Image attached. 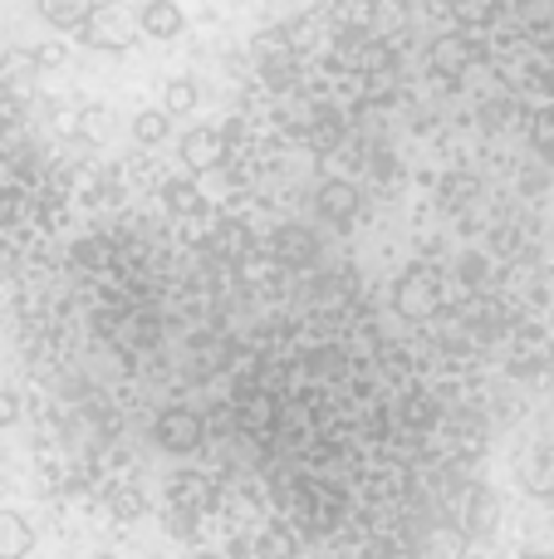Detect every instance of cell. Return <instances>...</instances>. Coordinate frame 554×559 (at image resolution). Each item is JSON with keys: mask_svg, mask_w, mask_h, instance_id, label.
Listing matches in <instances>:
<instances>
[{"mask_svg": "<svg viewBox=\"0 0 554 559\" xmlns=\"http://www.w3.org/2000/svg\"><path fill=\"white\" fill-rule=\"evenodd\" d=\"M226 147H231V138L221 128H192V133H182V163L192 173H216L226 163Z\"/></svg>", "mask_w": 554, "mask_h": 559, "instance_id": "277c9868", "label": "cell"}, {"mask_svg": "<svg viewBox=\"0 0 554 559\" xmlns=\"http://www.w3.org/2000/svg\"><path fill=\"white\" fill-rule=\"evenodd\" d=\"M162 202L172 206V216H202V187L196 182H186V177H177V182H167L162 187Z\"/></svg>", "mask_w": 554, "mask_h": 559, "instance_id": "9c48e42d", "label": "cell"}, {"mask_svg": "<svg viewBox=\"0 0 554 559\" xmlns=\"http://www.w3.org/2000/svg\"><path fill=\"white\" fill-rule=\"evenodd\" d=\"M84 39L94 49H123L128 39H133V20H128L118 5H94L84 15Z\"/></svg>", "mask_w": 554, "mask_h": 559, "instance_id": "3957f363", "label": "cell"}, {"mask_svg": "<svg viewBox=\"0 0 554 559\" xmlns=\"http://www.w3.org/2000/svg\"><path fill=\"white\" fill-rule=\"evenodd\" d=\"M192 525H196L192 511H177V515H172V535H177V540H192V535H196Z\"/></svg>", "mask_w": 554, "mask_h": 559, "instance_id": "2e32d148", "label": "cell"}, {"mask_svg": "<svg viewBox=\"0 0 554 559\" xmlns=\"http://www.w3.org/2000/svg\"><path fill=\"white\" fill-rule=\"evenodd\" d=\"M167 128H172V114H167V108H147V114L133 118V138H137V143H162Z\"/></svg>", "mask_w": 554, "mask_h": 559, "instance_id": "7c38bea8", "label": "cell"}, {"mask_svg": "<svg viewBox=\"0 0 554 559\" xmlns=\"http://www.w3.org/2000/svg\"><path fill=\"white\" fill-rule=\"evenodd\" d=\"M94 559H118V555H94Z\"/></svg>", "mask_w": 554, "mask_h": 559, "instance_id": "ac0fdd59", "label": "cell"}, {"mask_svg": "<svg viewBox=\"0 0 554 559\" xmlns=\"http://www.w3.org/2000/svg\"><path fill=\"white\" fill-rule=\"evenodd\" d=\"M196 559H221V555H196Z\"/></svg>", "mask_w": 554, "mask_h": 559, "instance_id": "e0dca14e", "label": "cell"}, {"mask_svg": "<svg viewBox=\"0 0 554 559\" xmlns=\"http://www.w3.org/2000/svg\"><path fill=\"white\" fill-rule=\"evenodd\" d=\"M20 417V393L15 388H0V427H10Z\"/></svg>", "mask_w": 554, "mask_h": 559, "instance_id": "5bb4252c", "label": "cell"}, {"mask_svg": "<svg viewBox=\"0 0 554 559\" xmlns=\"http://www.w3.org/2000/svg\"><path fill=\"white\" fill-rule=\"evenodd\" d=\"M157 442H162V452H172V456H186V452H196L202 447V437H206V423L192 413V407H167L162 417H157Z\"/></svg>", "mask_w": 554, "mask_h": 559, "instance_id": "7a4b0ae2", "label": "cell"}, {"mask_svg": "<svg viewBox=\"0 0 554 559\" xmlns=\"http://www.w3.org/2000/svg\"><path fill=\"white\" fill-rule=\"evenodd\" d=\"M393 305H398L402 319L437 314V305H442V275L432 271V265H408V271L398 275V285H393Z\"/></svg>", "mask_w": 554, "mask_h": 559, "instance_id": "6da1fadb", "label": "cell"}, {"mask_svg": "<svg viewBox=\"0 0 554 559\" xmlns=\"http://www.w3.org/2000/svg\"><path fill=\"white\" fill-rule=\"evenodd\" d=\"M261 559H290V540L280 531H265L261 535Z\"/></svg>", "mask_w": 554, "mask_h": 559, "instance_id": "4fadbf2b", "label": "cell"}, {"mask_svg": "<svg viewBox=\"0 0 554 559\" xmlns=\"http://www.w3.org/2000/svg\"><path fill=\"white\" fill-rule=\"evenodd\" d=\"M39 10H45L49 25L74 29V25H84V15L94 10V0H39Z\"/></svg>", "mask_w": 554, "mask_h": 559, "instance_id": "30bf717a", "label": "cell"}, {"mask_svg": "<svg viewBox=\"0 0 554 559\" xmlns=\"http://www.w3.org/2000/svg\"><path fill=\"white\" fill-rule=\"evenodd\" d=\"M280 251H294L290 261H304V255H310V236H304V231H285L280 236Z\"/></svg>", "mask_w": 554, "mask_h": 559, "instance_id": "9a60e30c", "label": "cell"}, {"mask_svg": "<svg viewBox=\"0 0 554 559\" xmlns=\"http://www.w3.org/2000/svg\"><path fill=\"white\" fill-rule=\"evenodd\" d=\"M35 550V531L20 511H0V559H25Z\"/></svg>", "mask_w": 554, "mask_h": 559, "instance_id": "52a82bcc", "label": "cell"}, {"mask_svg": "<svg viewBox=\"0 0 554 559\" xmlns=\"http://www.w3.org/2000/svg\"><path fill=\"white\" fill-rule=\"evenodd\" d=\"M196 98H202L196 79H172V84L162 88V108H167V114H192Z\"/></svg>", "mask_w": 554, "mask_h": 559, "instance_id": "8fae6325", "label": "cell"}, {"mask_svg": "<svg viewBox=\"0 0 554 559\" xmlns=\"http://www.w3.org/2000/svg\"><path fill=\"white\" fill-rule=\"evenodd\" d=\"M137 25H143L153 39H172L177 29H182V10H177L172 0H153V5L143 10V20H137Z\"/></svg>", "mask_w": 554, "mask_h": 559, "instance_id": "ba28073f", "label": "cell"}, {"mask_svg": "<svg viewBox=\"0 0 554 559\" xmlns=\"http://www.w3.org/2000/svg\"><path fill=\"white\" fill-rule=\"evenodd\" d=\"M320 216H329L334 226H349L353 216H359V187L344 182V177L324 182L320 187Z\"/></svg>", "mask_w": 554, "mask_h": 559, "instance_id": "5b68a950", "label": "cell"}, {"mask_svg": "<svg viewBox=\"0 0 554 559\" xmlns=\"http://www.w3.org/2000/svg\"><path fill=\"white\" fill-rule=\"evenodd\" d=\"M501 525V501L491 486H477V491L467 496V535H477V540H486V535H496Z\"/></svg>", "mask_w": 554, "mask_h": 559, "instance_id": "8992f818", "label": "cell"}]
</instances>
